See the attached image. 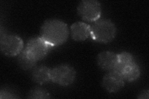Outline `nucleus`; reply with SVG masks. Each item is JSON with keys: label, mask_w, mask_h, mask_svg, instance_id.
Returning a JSON list of instances; mask_svg holds the SVG:
<instances>
[{"label": "nucleus", "mask_w": 149, "mask_h": 99, "mask_svg": "<svg viewBox=\"0 0 149 99\" xmlns=\"http://www.w3.org/2000/svg\"><path fill=\"white\" fill-rule=\"evenodd\" d=\"M68 35L67 24L61 20H46L40 27V37L51 47L62 45L67 40Z\"/></svg>", "instance_id": "1"}, {"label": "nucleus", "mask_w": 149, "mask_h": 99, "mask_svg": "<svg viewBox=\"0 0 149 99\" xmlns=\"http://www.w3.org/2000/svg\"><path fill=\"white\" fill-rule=\"evenodd\" d=\"M116 34V27L109 19H100L90 26V37L98 43H109L114 39Z\"/></svg>", "instance_id": "2"}, {"label": "nucleus", "mask_w": 149, "mask_h": 99, "mask_svg": "<svg viewBox=\"0 0 149 99\" xmlns=\"http://www.w3.org/2000/svg\"><path fill=\"white\" fill-rule=\"evenodd\" d=\"M76 76L75 69L68 64H61L51 69V81L63 87L73 84Z\"/></svg>", "instance_id": "3"}, {"label": "nucleus", "mask_w": 149, "mask_h": 99, "mask_svg": "<svg viewBox=\"0 0 149 99\" xmlns=\"http://www.w3.org/2000/svg\"><path fill=\"white\" fill-rule=\"evenodd\" d=\"M0 48L4 55L13 57L17 56L24 50V42L21 37L17 35L1 34Z\"/></svg>", "instance_id": "4"}, {"label": "nucleus", "mask_w": 149, "mask_h": 99, "mask_svg": "<svg viewBox=\"0 0 149 99\" xmlns=\"http://www.w3.org/2000/svg\"><path fill=\"white\" fill-rule=\"evenodd\" d=\"M52 48L40 37H36L28 40L24 49L30 58L38 61L44 59Z\"/></svg>", "instance_id": "5"}, {"label": "nucleus", "mask_w": 149, "mask_h": 99, "mask_svg": "<svg viewBox=\"0 0 149 99\" xmlns=\"http://www.w3.org/2000/svg\"><path fill=\"white\" fill-rule=\"evenodd\" d=\"M77 11L84 21L95 22L101 15V3L96 0H83L79 3Z\"/></svg>", "instance_id": "6"}, {"label": "nucleus", "mask_w": 149, "mask_h": 99, "mask_svg": "<svg viewBox=\"0 0 149 99\" xmlns=\"http://www.w3.org/2000/svg\"><path fill=\"white\" fill-rule=\"evenodd\" d=\"M125 85V80L117 71L107 73L102 78V86L109 93H116L122 89Z\"/></svg>", "instance_id": "7"}, {"label": "nucleus", "mask_w": 149, "mask_h": 99, "mask_svg": "<svg viewBox=\"0 0 149 99\" xmlns=\"http://www.w3.org/2000/svg\"><path fill=\"white\" fill-rule=\"evenodd\" d=\"M97 63L105 71H115L118 64V54L110 51H102L97 56Z\"/></svg>", "instance_id": "8"}, {"label": "nucleus", "mask_w": 149, "mask_h": 99, "mask_svg": "<svg viewBox=\"0 0 149 99\" xmlns=\"http://www.w3.org/2000/svg\"><path fill=\"white\" fill-rule=\"evenodd\" d=\"M70 35L74 40L85 41L90 36V26L83 22H74L70 27Z\"/></svg>", "instance_id": "9"}, {"label": "nucleus", "mask_w": 149, "mask_h": 99, "mask_svg": "<svg viewBox=\"0 0 149 99\" xmlns=\"http://www.w3.org/2000/svg\"><path fill=\"white\" fill-rule=\"evenodd\" d=\"M116 71L122 75L125 81L130 82L136 81L141 76V69L139 65L134 61L124 65Z\"/></svg>", "instance_id": "10"}, {"label": "nucleus", "mask_w": 149, "mask_h": 99, "mask_svg": "<svg viewBox=\"0 0 149 99\" xmlns=\"http://www.w3.org/2000/svg\"><path fill=\"white\" fill-rule=\"evenodd\" d=\"M31 78L34 82L42 85L51 81V69L44 65L36 66L32 69Z\"/></svg>", "instance_id": "11"}, {"label": "nucleus", "mask_w": 149, "mask_h": 99, "mask_svg": "<svg viewBox=\"0 0 149 99\" xmlns=\"http://www.w3.org/2000/svg\"><path fill=\"white\" fill-rule=\"evenodd\" d=\"M37 61L34 60L28 56L24 49L17 55V63L20 68L23 70L32 69L36 67Z\"/></svg>", "instance_id": "12"}, {"label": "nucleus", "mask_w": 149, "mask_h": 99, "mask_svg": "<svg viewBox=\"0 0 149 99\" xmlns=\"http://www.w3.org/2000/svg\"><path fill=\"white\" fill-rule=\"evenodd\" d=\"M27 98L46 99L51 98V96L50 93L45 89L40 87H35L31 89L29 93H28Z\"/></svg>", "instance_id": "13"}, {"label": "nucleus", "mask_w": 149, "mask_h": 99, "mask_svg": "<svg viewBox=\"0 0 149 99\" xmlns=\"http://www.w3.org/2000/svg\"><path fill=\"white\" fill-rule=\"evenodd\" d=\"M118 64L116 70L123 66L124 65L131 63L134 61L132 55L129 52H127V51H124V52L118 54Z\"/></svg>", "instance_id": "14"}, {"label": "nucleus", "mask_w": 149, "mask_h": 99, "mask_svg": "<svg viewBox=\"0 0 149 99\" xmlns=\"http://www.w3.org/2000/svg\"><path fill=\"white\" fill-rule=\"evenodd\" d=\"M19 97L17 96V94L15 93V92L12 90L7 88L1 89L0 91V98H16Z\"/></svg>", "instance_id": "15"}, {"label": "nucleus", "mask_w": 149, "mask_h": 99, "mask_svg": "<svg viewBox=\"0 0 149 99\" xmlns=\"http://www.w3.org/2000/svg\"><path fill=\"white\" fill-rule=\"evenodd\" d=\"M149 97V91L148 89H144L139 93L137 97L138 98L141 99H148Z\"/></svg>", "instance_id": "16"}]
</instances>
